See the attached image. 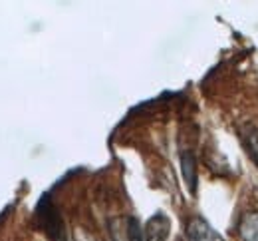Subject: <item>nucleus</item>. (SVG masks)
<instances>
[{
	"label": "nucleus",
	"mask_w": 258,
	"mask_h": 241,
	"mask_svg": "<svg viewBox=\"0 0 258 241\" xmlns=\"http://www.w3.org/2000/svg\"><path fill=\"white\" fill-rule=\"evenodd\" d=\"M111 241H143L141 225L133 215H117L107 221Z\"/></svg>",
	"instance_id": "obj_1"
},
{
	"label": "nucleus",
	"mask_w": 258,
	"mask_h": 241,
	"mask_svg": "<svg viewBox=\"0 0 258 241\" xmlns=\"http://www.w3.org/2000/svg\"><path fill=\"white\" fill-rule=\"evenodd\" d=\"M187 241H225L223 235L203 217H191L185 227Z\"/></svg>",
	"instance_id": "obj_2"
},
{
	"label": "nucleus",
	"mask_w": 258,
	"mask_h": 241,
	"mask_svg": "<svg viewBox=\"0 0 258 241\" xmlns=\"http://www.w3.org/2000/svg\"><path fill=\"white\" fill-rule=\"evenodd\" d=\"M244 146H246L248 156L252 158V162L258 168V128H248L244 132Z\"/></svg>",
	"instance_id": "obj_6"
},
{
	"label": "nucleus",
	"mask_w": 258,
	"mask_h": 241,
	"mask_svg": "<svg viewBox=\"0 0 258 241\" xmlns=\"http://www.w3.org/2000/svg\"><path fill=\"white\" fill-rule=\"evenodd\" d=\"M238 231L242 241H258V211H250L242 217Z\"/></svg>",
	"instance_id": "obj_5"
},
{
	"label": "nucleus",
	"mask_w": 258,
	"mask_h": 241,
	"mask_svg": "<svg viewBox=\"0 0 258 241\" xmlns=\"http://www.w3.org/2000/svg\"><path fill=\"white\" fill-rule=\"evenodd\" d=\"M181 173H183L185 185L189 187V194L197 196V158L191 150L181 152Z\"/></svg>",
	"instance_id": "obj_3"
},
{
	"label": "nucleus",
	"mask_w": 258,
	"mask_h": 241,
	"mask_svg": "<svg viewBox=\"0 0 258 241\" xmlns=\"http://www.w3.org/2000/svg\"><path fill=\"white\" fill-rule=\"evenodd\" d=\"M167 233H169V219L163 215V213H157L155 217L149 219L147 223V241H165L167 239Z\"/></svg>",
	"instance_id": "obj_4"
}]
</instances>
